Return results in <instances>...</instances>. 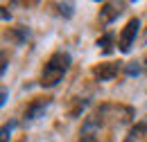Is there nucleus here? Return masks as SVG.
<instances>
[{
	"instance_id": "obj_14",
	"label": "nucleus",
	"mask_w": 147,
	"mask_h": 142,
	"mask_svg": "<svg viewBox=\"0 0 147 142\" xmlns=\"http://www.w3.org/2000/svg\"><path fill=\"white\" fill-rule=\"evenodd\" d=\"M143 63H145V66H147V56H145V61H143Z\"/></svg>"
},
{
	"instance_id": "obj_4",
	"label": "nucleus",
	"mask_w": 147,
	"mask_h": 142,
	"mask_svg": "<svg viewBox=\"0 0 147 142\" xmlns=\"http://www.w3.org/2000/svg\"><path fill=\"white\" fill-rule=\"evenodd\" d=\"M52 104V99L50 97H41V99H34L30 106L25 108V122H34V120H38V117H43V113L48 111V106Z\"/></svg>"
},
{
	"instance_id": "obj_3",
	"label": "nucleus",
	"mask_w": 147,
	"mask_h": 142,
	"mask_svg": "<svg viewBox=\"0 0 147 142\" xmlns=\"http://www.w3.org/2000/svg\"><path fill=\"white\" fill-rule=\"evenodd\" d=\"M122 72V63L120 61H107V63H97L93 68V77L97 81H111Z\"/></svg>"
},
{
	"instance_id": "obj_2",
	"label": "nucleus",
	"mask_w": 147,
	"mask_h": 142,
	"mask_svg": "<svg viewBox=\"0 0 147 142\" xmlns=\"http://www.w3.org/2000/svg\"><path fill=\"white\" fill-rule=\"evenodd\" d=\"M138 32H140V20H138V18H129L127 25H125L122 32H120V36H118V50H120L122 54L131 52V48L136 45Z\"/></svg>"
},
{
	"instance_id": "obj_8",
	"label": "nucleus",
	"mask_w": 147,
	"mask_h": 142,
	"mask_svg": "<svg viewBox=\"0 0 147 142\" xmlns=\"http://www.w3.org/2000/svg\"><path fill=\"white\" fill-rule=\"evenodd\" d=\"M18 126V122L16 120H9L7 124L2 126V135H0V142H9V138H11V133H14V129Z\"/></svg>"
},
{
	"instance_id": "obj_5",
	"label": "nucleus",
	"mask_w": 147,
	"mask_h": 142,
	"mask_svg": "<svg viewBox=\"0 0 147 142\" xmlns=\"http://www.w3.org/2000/svg\"><path fill=\"white\" fill-rule=\"evenodd\" d=\"M122 9H125L122 2H104L100 7V23L102 25H111L115 18L122 14Z\"/></svg>"
},
{
	"instance_id": "obj_11",
	"label": "nucleus",
	"mask_w": 147,
	"mask_h": 142,
	"mask_svg": "<svg viewBox=\"0 0 147 142\" xmlns=\"http://www.w3.org/2000/svg\"><path fill=\"white\" fill-rule=\"evenodd\" d=\"M7 104V88H2V99H0V106Z\"/></svg>"
},
{
	"instance_id": "obj_7",
	"label": "nucleus",
	"mask_w": 147,
	"mask_h": 142,
	"mask_svg": "<svg viewBox=\"0 0 147 142\" xmlns=\"http://www.w3.org/2000/svg\"><path fill=\"white\" fill-rule=\"evenodd\" d=\"M111 43H113V32H107L102 38H97V48H102V52H104V54H109L111 50H113Z\"/></svg>"
},
{
	"instance_id": "obj_10",
	"label": "nucleus",
	"mask_w": 147,
	"mask_h": 142,
	"mask_svg": "<svg viewBox=\"0 0 147 142\" xmlns=\"http://www.w3.org/2000/svg\"><path fill=\"white\" fill-rule=\"evenodd\" d=\"M140 72H143V66L140 63H127V68H125V74L127 77H140Z\"/></svg>"
},
{
	"instance_id": "obj_6",
	"label": "nucleus",
	"mask_w": 147,
	"mask_h": 142,
	"mask_svg": "<svg viewBox=\"0 0 147 142\" xmlns=\"http://www.w3.org/2000/svg\"><path fill=\"white\" fill-rule=\"evenodd\" d=\"M9 41H14L16 45H25L27 41H30V29L27 27H23V25H18V27H14V29H9Z\"/></svg>"
},
{
	"instance_id": "obj_1",
	"label": "nucleus",
	"mask_w": 147,
	"mask_h": 142,
	"mask_svg": "<svg viewBox=\"0 0 147 142\" xmlns=\"http://www.w3.org/2000/svg\"><path fill=\"white\" fill-rule=\"evenodd\" d=\"M70 63H73L70 52L57 50V52L45 61L43 72H41V79H38V86H41V88H52V86H57V84L66 77V72L70 70Z\"/></svg>"
},
{
	"instance_id": "obj_12",
	"label": "nucleus",
	"mask_w": 147,
	"mask_h": 142,
	"mask_svg": "<svg viewBox=\"0 0 147 142\" xmlns=\"http://www.w3.org/2000/svg\"><path fill=\"white\" fill-rule=\"evenodd\" d=\"M11 18V14H7V9H2V20H9Z\"/></svg>"
},
{
	"instance_id": "obj_9",
	"label": "nucleus",
	"mask_w": 147,
	"mask_h": 142,
	"mask_svg": "<svg viewBox=\"0 0 147 142\" xmlns=\"http://www.w3.org/2000/svg\"><path fill=\"white\" fill-rule=\"evenodd\" d=\"M55 7L59 9V14H61V16H66V18H70L75 14V5H73V2H57Z\"/></svg>"
},
{
	"instance_id": "obj_13",
	"label": "nucleus",
	"mask_w": 147,
	"mask_h": 142,
	"mask_svg": "<svg viewBox=\"0 0 147 142\" xmlns=\"http://www.w3.org/2000/svg\"><path fill=\"white\" fill-rule=\"evenodd\" d=\"M143 43L147 45V29H145V36H143Z\"/></svg>"
}]
</instances>
